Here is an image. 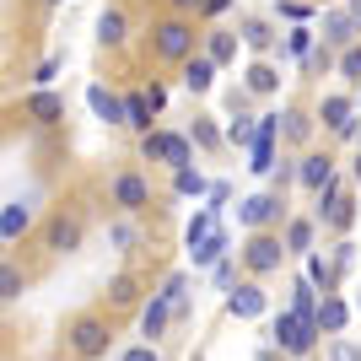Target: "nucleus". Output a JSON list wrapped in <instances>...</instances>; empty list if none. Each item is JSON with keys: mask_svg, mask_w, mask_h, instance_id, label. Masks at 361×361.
<instances>
[{"mask_svg": "<svg viewBox=\"0 0 361 361\" xmlns=\"http://www.w3.org/2000/svg\"><path fill=\"white\" fill-rule=\"evenodd\" d=\"M151 49H157V60L183 65L189 54H195V27H189L183 16H167V22H157V27H151Z\"/></svg>", "mask_w": 361, "mask_h": 361, "instance_id": "obj_1", "label": "nucleus"}, {"mask_svg": "<svg viewBox=\"0 0 361 361\" xmlns=\"http://www.w3.org/2000/svg\"><path fill=\"white\" fill-rule=\"evenodd\" d=\"M313 340H318V318H302V313H281L275 318V345L286 350V356L307 361L313 356Z\"/></svg>", "mask_w": 361, "mask_h": 361, "instance_id": "obj_2", "label": "nucleus"}, {"mask_svg": "<svg viewBox=\"0 0 361 361\" xmlns=\"http://www.w3.org/2000/svg\"><path fill=\"white\" fill-rule=\"evenodd\" d=\"M108 340H114V329H108V318H97V313H87V318H75V324H71V350L81 361L108 356Z\"/></svg>", "mask_w": 361, "mask_h": 361, "instance_id": "obj_3", "label": "nucleus"}, {"mask_svg": "<svg viewBox=\"0 0 361 361\" xmlns=\"http://www.w3.org/2000/svg\"><path fill=\"white\" fill-rule=\"evenodd\" d=\"M281 259H286V243L275 238V232H264V226H259L254 238L243 243V264H248L254 275H270V270H281Z\"/></svg>", "mask_w": 361, "mask_h": 361, "instance_id": "obj_4", "label": "nucleus"}, {"mask_svg": "<svg viewBox=\"0 0 361 361\" xmlns=\"http://www.w3.org/2000/svg\"><path fill=\"white\" fill-rule=\"evenodd\" d=\"M140 157H146V162L183 167V162H189V140L173 135V130H146V135H140Z\"/></svg>", "mask_w": 361, "mask_h": 361, "instance_id": "obj_5", "label": "nucleus"}, {"mask_svg": "<svg viewBox=\"0 0 361 361\" xmlns=\"http://www.w3.org/2000/svg\"><path fill=\"white\" fill-rule=\"evenodd\" d=\"M318 119L329 124L340 140H356V135H361V124H356V97H345V92H329V97H324V108H318Z\"/></svg>", "mask_w": 361, "mask_h": 361, "instance_id": "obj_6", "label": "nucleus"}, {"mask_svg": "<svg viewBox=\"0 0 361 361\" xmlns=\"http://www.w3.org/2000/svg\"><path fill=\"white\" fill-rule=\"evenodd\" d=\"M350 216H356V211H350L345 183H340V178H329L324 189H318V221H324V226H334V232H345V226H350Z\"/></svg>", "mask_w": 361, "mask_h": 361, "instance_id": "obj_7", "label": "nucleus"}, {"mask_svg": "<svg viewBox=\"0 0 361 361\" xmlns=\"http://www.w3.org/2000/svg\"><path fill=\"white\" fill-rule=\"evenodd\" d=\"M146 200H151V189H146L140 173H119V178H114V205H119L124 216H140V211H146Z\"/></svg>", "mask_w": 361, "mask_h": 361, "instance_id": "obj_8", "label": "nucleus"}, {"mask_svg": "<svg viewBox=\"0 0 361 361\" xmlns=\"http://www.w3.org/2000/svg\"><path fill=\"white\" fill-rule=\"evenodd\" d=\"M75 243H81V221H75V216H49V226H44V248L49 254H71Z\"/></svg>", "mask_w": 361, "mask_h": 361, "instance_id": "obj_9", "label": "nucleus"}, {"mask_svg": "<svg viewBox=\"0 0 361 361\" xmlns=\"http://www.w3.org/2000/svg\"><path fill=\"white\" fill-rule=\"evenodd\" d=\"M281 211H286V200H281V195H254V200H243V226L259 232V226L281 221Z\"/></svg>", "mask_w": 361, "mask_h": 361, "instance_id": "obj_10", "label": "nucleus"}, {"mask_svg": "<svg viewBox=\"0 0 361 361\" xmlns=\"http://www.w3.org/2000/svg\"><path fill=\"white\" fill-rule=\"evenodd\" d=\"M167 324H173V302H167L162 291H157V297H151L146 307H140V334H146L151 345H157V340L167 334Z\"/></svg>", "mask_w": 361, "mask_h": 361, "instance_id": "obj_11", "label": "nucleus"}, {"mask_svg": "<svg viewBox=\"0 0 361 361\" xmlns=\"http://www.w3.org/2000/svg\"><path fill=\"white\" fill-rule=\"evenodd\" d=\"M329 178H334V157H324V151H307V157L297 162V183H302V189H313V195H318Z\"/></svg>", "mask_w": 361, "mask_h": 361, "instance_id": "obj_12", "label": "nucleus"}, {"mask_svg": "<svg viewBox=\"0 0 361 361\" xmlns=\"http://www.w3.org/2000/svg\"><path fill=\"white\" fill-rule=\"evenodd\" d=\"M226 248H232V238H226V226H216V232H205L200 243H189V264H195V270H205V264L226 259Z\"/></svg>", "mask_w": 361, "mask_h": 361, "instance_id": "obj_13", "label": "nucleus"}, {"mask_svg": "<svg viewBox=\"0 0 361 361\" xmlns=\"http://www.w3.org/2000/svg\"><path fill=\"white\" fill-rule=\"evenodd\" d=\"M87 108H92L103 124H124V97H114L103 81H92V87H87Z\"/></svg>", "mask_w": 361, "mask_h": 361, "instance_id": "obj_14", "label": "nucleus"}, {"mask_svg": "<svg viewBox=\"0 0 361 361\" xmlns=\"http://www.w3.org/2000/svg\"><path fill=\"white\" fill-rule=\"evenodd\" d=\"M27 226H32V205H27V200H16V205H0V243L27 238Z\"/></svg>", "mask_w": 361, "mask_h": 361, "instance_id": "obj_15", "label": "nucleus"}, {"mask_svg": "<svg viewBox=\"0 0 361 361\" xmlns=\"http://www.w3.org/2000/svg\"><path fill=\"white\" fill-rule=\"evenodd\" d=\"M226 313L243 318V324H248V318H264V291H259V286H238V291H226Z\"/></svg>", "mask_w": 361, "mask_h": 361, "instance_id": "obj_16", "label": "nucleus"}, {"mask_svg": "<svg viewBox=\"0 0 361 361\" xmlns=\"http://www.w3.org/2000/svg\"><path fill=\"white\" fill-rule=\"evenodd\" d=\"M183 87L195 92V97L216 87V60L211 54H189V60H183Z\"/></svg>", "mask_w": 361, "mask_h": 361, "instance_id": "obj_17", "label": "nucleus"}, {"mask_svg": "<svg viewBox=\"0 0 361 361\" xmlns=\"http://www.w3.org/2000/svg\"><path fill=\"white\" fill-rule=\"evenodd\" d=\"M350 324V307L334 291H324V302H318V334H340Z\"/></svg>", "mask_w": 361, "mask_h": 361, "instance_id": "obj_18", "label": "nucleus"}, {"mask_svg": "<svg viewBox=\"0 0 361 361\" xmlns=\"http://www.w3.org/2000/svg\"><path fill=\"white\" fill-rule=\"evenodd\" d=\"M356 27H361V22H356V11H334L329 22H324V44L350 49V44H356Z\"/></svg>", "mask_w": 361, "mask_h": 361, "instance_id": "obj_19", "label": "nucleus"}, {"mask_svg": "<svg viewBox=\"0 0 361 361\" xmlns=\"http://www.w3.org/2000/svg\"><path fill=\"white\" fill-rule=\"evenodd\" d=\"M173 189H178L183 200H200L205 189H211V183H205V173H200V167L183 162V167H173Z\"/></svg>", "mask_w": 361, "mask_h": 361, "instance_id": "obj_20", "label": "nucleus"}, {"mask_svg": "<svg viewBox=\"0 0 361 361\" xmlns=\"http://www.w3.org/2000/svg\"><path fill=\"white\" fill-rule=\"evenodd\" d=\"M27 114H32V119H38V124H60L65 103H60V97H54V92H32V97H27Z\"/></svg>", "mask_w": 361, "mask_h": 361, "instance_id": "obj_21", "label": "nucleus"}, {"mask_svg": "<svg viewBox=\"0 0 361 361\" xmlns=\"http://www.w3.org/2000/svg\"><path fill=\"white\" fill-rule=\"evenodd\" d=\"M124 124H130V130H140V135L151 130V103H146V92H130V97H124Z\"/></svg>", "mask_w": 361, "mask_h": 361, "instance_id": "obj_22", "label": "nucleus"}, {"mask_svg": "<svg viewBox=\"0 0 361 361\" xmlns=\"http://www.w3.org/2000/svg\"><path fill=\"white\" fill-rule=\"evenodd\" d=\"M205 54L216 60V71H221V65H232V60H238V32H211Z\"/></svg>", "mask_w": 361, "mask_h": 361, "instance_id": "obj_23", "label": "nucleus"}, {"mask_svg": "<svg viewBox=\"0 0 361 361\" xmlns=\"http://www.w3.org/2000/svg\"><path fill=\"white\" fill-rule=\"evenodd\" d=\"M286 254H297V259L313 254V221H291L286 226Z\"/></svg>", "mask_w": 361, "mask_h": 361, "instance_id": "obj_24", "label": "nucleus"}, {"mask_svg": "<svg viewBox=\"0 0 361 361\" xmlns=\"http://www.w3.org/2000/svg\"><path fill=\"white\" fill-rule=\"evenodd\" d=\"M97 38H103V49H119L124 44V11H103L97 16Z\"/></svg>", "mask_w": 361, "mask_h": 361, "instance_id": "obj_25", "label": "nucleus"}, {"mask_svg": "<svg viewBox=\"0 0 361 361\" xmlns=\"http://www.w3.org/2000/svg\"><path fill=\"white\" fill-rule=\"evenodd\" d=\"M281 87V75H275V65H248V92H259V97H270V92Z\"/></svg>", "mask_w": 361, "mask_h": 361, "instance_id": "obj_26", "label": "nucleus"}, {"mask_svg": "<svg viewBox=\"0 0 361 361\" xmlns=\"http://www.w3.org/2000/svg\"><path fill=\"white\" fill-rule=\"evenodd\" d=\"M22 291H27V275L16 270V264H6V259H0V302L22 297Z\"/></svg>", "mask_w": 361, "mask_h": 361, "instance_id": "obj_27", "label": "nucleus"}, {"mask_svg": "<svg viewBox=\"0 0 361 361\" xmlns=\"http://www.w3.org/2000/svg\"><path fill=\"white\" fill-rule=\"evenodd\" d=\"M216 216H221V205H205V211H200L195 221H189V243H200V238H205V232H216V226H221V221H216Z\"/></svg>", "mask_w": 361, "mask_h": 361, "instance_id": "obj_28", "label": "nucleus"}, {"mask_svg": "<svg viewBox=\"0 0 361 361\" xmlns=\"http://www.w3.org/2000/svg\"><path fill=\"white\" fill-rule=\"evenodd\" d=\"M313 44H318V38H313V27H302V22L291 27V38H286V49L297 54V60H307V54H313Z\"/></svg>", "mask_w": 361, "mask_h": 361, "instance_id": "obj_29", "label": "nucleus"}, {"mask_svg": "<svg viewBox=\"0 0 361 361\" xmlns=\"http://www.w3.org/2000/svg\"><path fill=\"white\" fill-rule=\"evenodd\" d=\"M243 44H248V49H270L275 32L264 27V22H243Z\"/></svg>", "mask_w": 361, "mask_h": 361, "instance_id": "obj_30", "label": "nucleus"}, {"mask_svg": "<svg viewBox=\"0 0 361 361\" xmlns=\"http://www.w3.org/2000/svg\"><path fill=\"white\" fill-rule=\"evenodd\" d=\"M307 281L329 291V286H334V270H329V264H324V259H318V254H307Z\"/></svg>", "mask_w": 361, "mask_h": 361, "instance_id": "obj_31", "label": "nucleus"}, {"mask_svg": "<svg viewBox=\"0 0 361 361\" xmlns=\"http://www.w3.org/2000/svg\"><path fill=\"white\" fill-rule=\"evenodd\" d=\"M281 119H286V135H291V140H307V130H313V119H307L302 108H291V114H281Z\"/></svg>", "mask_w": 361, "mask_h": 361, "instance_id": "obj_32", "label": "nucleus"}, {"mask_svg": "<svg viewBox=\"0 0 361 361\" xmlns=\"http://www.w3.org/2000/svg\"><path fill=\"white\" fill-rule=\"evenodd\" d=\"M221 140H226V135H221V130H216V124H211V119H200V124H195V146H205V151H216V146H221Z\"/></svg>", "mask_w": 361, "mask_h": 361, "instance_id": "obj_33", "label": "nucleus"}, {"mask_svg": "<svg viewBox=\"0 0 361 361\" xmlns=\"http://www.w3.org/2000/svg\"><path fill=\"white\" fill-rule=\"evenodd\" d=\"M340 75H345V81H361V44H350L345 54H340Z\"/></svg>", "mask_w": 361, "mask_h": 361, "instance_id": "obj_34", "label": "nucleus"}, {"mask_svg": "<svg viewBox=\"0 0 361 361\" xmlns=\"http://www.w3.org/2000/svg\"><path fill=\"white\" fill-rule=\"evenodd\" d=\"M108 302H114V307H124V302H135V281H130V275H119V281L108 286Z\"/></svg>", "mask_w": 361, "mask_h": 361, "instance_id": "obj_35", "label": "nucleus"}, {"mask_svg": "<svg viewBox=\"0 0 361 361\" xmlns=\"http://www.w3.org/2000/svg\"><path fill=\"white\" fill-rule=\"evenodd\" d=\"M226 140H232V146H254V124H248V119H232V124H226Z\"/></svg>", "mask_w": 361, "mask_h": 361, "instance_id": "obj_36", "label": "nucleus"}, {"mask_svg": "<svg viewBox=\"0 0 361 361\" xmlns=\"http://www.w3.org/2000/svg\"><path fill=\"white\" fill-rule=\"evenodd\" d=\"M108 238H114V248H119V254H130V248H135V226H130V221H114V232H108Z\"/></svg>", "mask_w": 361, "mask_h": 361, "instance_id": "obj_37", "label": "nucleus"}, {"mask_svg": "<svg viewBox=\"0 0 361 361\" xmlns=\"http://www.w3.org/2000/svg\"><path fill=\"white\" fill-rule=\"evenodd\" d=\"M60 65H65V54H49V60L38 65V75H32V81H38V87H49V81L60 75Z\"/></svg>", "mask_w": 361, "mask_h": 361, "instance_id": "obj_38", "label": "nucleus"}, {"mask_svg": "<svg viewBox=\"0 0 361 361\" xmlns=\"http://www.w3.org/2000/svg\"><path fill=\"white\" fill-rule=\"evenodd\" d=\"M119 361H162V356H157V345H151V340H140V345H130Z\"/></svg>", "mask_w": 361, "mask_h": 361, "instance_id": "obj_39", "label": "nucleus"}, {"mask_svg": "<svg viewBox=\"0 0 361 361\" xmlns=\"http://www.w3.org/2000/svg\"><path fill=\"white\" fill-rule=\"evenodd\" d=\"M146 103H151V114H162V108H167V92L157 87V81H151V87H146Z\"/></svg>", "mask_w": 361, "mask_h": 361, "instance_id": "obj_40", "label": "nucleus"}, {"mask_svg": "<svg viewBox=\"0 0 361 361\" xmlns=\"http://www.w3.org/2000/svg\"><path fill=\"white\" fill-rule=\"evenodd\" d=\"M281 16H286V22H302V16H307V6H302V0H281Z\"/></svg>", "mask_w": 361, "mask_h": 361, "instance_id": "obj_41", "label": "nucleus"}, {"mask_svg": "<svg viewBox=\"0 0 361 361\" xmlns=\"http://www.w3.org/2000/svg\"><path fill=\"white\" fill-rule=\"evenodd\" d=\"M329 361H361V350H356V345H345V340H340V345L329 350Z\"/></svg>", "mask_w": 361, "mask_h": 361, "instance_id": "obj_42", "label": "nucleus"}, {"mask_svg": "<svg viewBox=\"0 0 361 361\" xmlns=\"http://www.w3.org/2000/svg\"><path fill=\"white\" fill-rule=\"evenodd\" d=\"M211 270H216V286H226V291H232V264H226V259H216Z\"/></svg>", "mask_w": 361, "mask_h": 361, "instance_id": "obj_43", "label": "nucleus"}, {"mask_svg": "<svg viewBox=\"0 0 361 361\" xmlns=\"http://www.w3.org/2000/svg\"><path fill=\"white\" fill-rule=\"evenodd\" d=\"M226 6H232V0H200V11H205V16H221Z\"/></svg>", "mask_w": 361, "mask_h": 361, "instance_id": "obj_44", "label": "nucleus"}, {"mask_svg": "<svg viewBox=\"0 0 361 361\" xmlns=\"http://www.w3.org/2000/svg\"><path fill=\"white\" fill-rule=\"evenodd\" d=\"M173 11H200V0H167Z\"/></svg>", "mask_w": 361, "mask_h": 361, "instance_id": "obj_45", "label": "nucleus"}, {"mask_svg": "<svg viewBox=\"0 0 361 361\" xmlns=\"http://www.w3.org/2000/svg\"><path fill=\"white\" fill-rule=\"evenodd\" d=\"M350 11H356V22H361V0H350Z\"/></svg>", "mask_w": 361, "mask_h": 361, "instance_id": "obj_46", "label": "nucleus"}, {"mask_svg": "<svg viewBox=\"0 0 361 361\" xmlns=\"http://www.w3.org/2000/svg\"><path fill=\"white\" fill-rule=\"evenodd\" d=\"M356 183H361V151H356Z\"/></svg>", "mask_w": 361, "mask_h": 361, "instance_id": "obj_47", "label": "nucleus"}, {"mask_svg": "<svg viewBox=\"0 0 361 361\" xmlns=\"http://www.w3.org/2000/svg\"><path fill=\"white\" fill-rule=\"evenodd\" d=\"M44 6H60V0H44Z\"/></svg>", "mask_w": 361, "mask_h": 361, "instance_id": "obj_48", "label": "nucleus"}, {"mask_svg": "<svg viewBox=\"0 0 361 361\" xmlns=\"http://www.w3.org/2000/svg\"><path fill=\"white\" fill-rule=\"evenodd\" d=\"M264 361H270V356H264Z\"/></svg>", "mask_w": 361, "mask_h": 361, "instance_id": "obj_49", "label": "nucleus"}]
</instances>
